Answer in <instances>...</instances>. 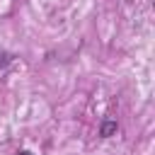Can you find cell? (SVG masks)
Listing matches in <instances>:
<instances>
[{
  "instance_id": "6da1fadb",
  "label": "cell",
  "mask_w": 155,
  "mask_h": 155,
  "mask_svg": "<svg viewBox=\"0 0 155 155\" xmlns=\"http://www.w3.org/2000/svg\"><path fill=\"white\" fill-rule=\"evenodd\" d=\"M119 131V124L114 121V119H107V121H102V126H99V136L102 138H109V136H114Z\"/></svg>"
},
{
  "instance_id": "7a4b0ae2",
  "label": "cell",
  "mask_w": 155,
  "mask_h": 155,
  "mask_svg": "<svg viewBox=\"0 0 155 155\" xmlns=\"http://www.w3.org/2000/svg\"><path fill=\"white\" fill-rule=\"evenodd\" d=\"M12 58H15L12 53H7V51H2V48H0V68H7V65L12 63Z\"/></svg>"
},
{
  "instance_id": "3957f363",
  "label": "cell",
  "mask_w": 155,
  "mask_h": 155,
  "mask_svg": "<svg viewBox=\"0 0 155 155\" xmlns=\"http://www.w3.org/2000/svg\"><path fill=\"white\" fill-rule=\"evenodd\" d=\"M17 155H34V153H29V150H17Z\"/></svg>"
}]
</instances>
